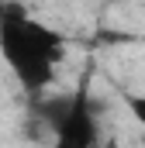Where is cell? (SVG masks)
<instances>
[{"instance_id":"1","label":"cell","mask_w":145,"mask_h":148,"mask_svg":"<svg viewBox=\"0 0 145 148\" xmlns=\"http://www.w3.org/2000/svg\"><path fill=\"white\" fill-rule=\"evenodd\" d=\"M0 55L28 93H41L55 83L66 38L21 7H0Z\"/></svg>"},{"instance_id":"2","label":"cell","mask_w":145,"mask_h":148,"mask_svg":"<svg viewBox=\"0 0 145 148\" xmlns=\"http://www.w3.org/2000/svg\"><path fill=\"white\" fill-rule=\"evenodd\" d=\"M52 124H55V145L52 148H100V127L90 110L86 93L62 100Z\"/></svg>"},{"instance_id":"3","label":"cell","mask_w":145,"mask_h":148,"mask_svg":"<svg viewBox=\"0 0 145 148\" xmlns=\"http://www.w3.org/2000/svg\"><path fill=\"white\" fill-rule=\"evenodd\" d=\"M124 107L135 117V124L145 131V93H124Z\"/></svg>"}]
</instances>
